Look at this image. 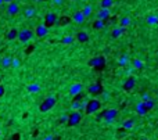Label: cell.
Listing matches in <instances>:
<instances>
[{
    "label": "cell",
    "mask_w": 158,
    "mask_h": 140,
    "mask_svg": "<svg viewBox=\"0 0 158 140\" xmlns=\"http://www.w3.org/2000/svg\"><path fill=\"white\" fill-rule=\"evenodd\" d=\"M116 115H118V111L114 110V108H108V110H104V111H103L101 115L98 116V118H103L105 122L111 123L114 119L116 118Z\"/></svg>",
    "instance_id": "4"
},
{
    "label": "cell",
    "mask_w": 158,
    "mask_h": 140,
    "mask_svg": "<svg viewBox=\"0 0 158 140\" xmlns=\"http://www.w3.org/2000/svg\"><path fill=\"white\" fill-rule=\"evenodd\" d=\"M110 17H111V13H110V10H107V9H101L97 13V20H101V21H104V22H107L108 20H110Z\"/></svg>",
    "instance_id": "11"
},
{
    "label": "cell",
    "mask_w": 158,
    "mask_h": 140,
    "mask_svg": "<svg viewBox=\"0 0 158 140\" xmlns=\"http://www.w3.org/2000/svg\"><path fill=\"white\" fill-rule=\"evenodd\" d=\"M144 105H146V108H147V111H150L152 107H154V101H152L151 98H147V100H144Z\"/></svg>",
    "instance_id": "29"
},
{
    "label": "cell",
    "mask_w": 158,
    "mask_h": 140,
    "mask_svg": "<svg viewBox=\"0 0 158 140\" xmlns=\"http://www.w3.org/2000/svg\"><path fill=\"white\" fill-rule=\"evenodd\" d=\"M20 10H21V9H20V4L14 2V3L7 4V10H6V11H7V14L13 17V15H17L18 13H20Z\"/></svg>",
    "instance_id": "10"
},
{
    "label": "cell",
    "mask_w": 158,
    "mask_h": 140,
    "mask_svg": "<svg viewBox=\"0 0 158 140\" xmlns=\"http://www.w3.org/2000/svg\"><path fill=\"white\" fill-rule=\"evenodd\" d=\"M56 3L57 4H61V0H56Z\"/></svg>",
    "instance_id": "40"
},
{
    "label": "cell",
    "mask_w": 158,
    "mask_h": 140,
    "mask_svg": "<svg viewBox=\"0 0 158 140\" xmlns=\"http://www.w3.org/2000/svg\"><path fill=\"white\" fill-rule=\"evenodd\" d=\"M85 15L83 13H82V10H79V11H75L74 14H72V21L76 22V24H83L85 22Z\"/></svg>",
    "instance_id": "12"
},
{
    "label": "cell",
    "mask_w": 158,
    "mask_h": 140,
    "mask_svg": "<svg viewBox=\"0 0 158 140\" xmlns=\"http://www.w3.org/2000/svg\"><path fill=\"white\" fill-rule=\"evenodd\" d=\"M71 21H72V18H71V17L63 15V17L58 18V24H57V25H60V27H65V25H68Z\"/></svg>",
    "instance_id": "18"
},
{
    "label": "cell",
    "mask_w": 158,
    "mask_h": 140,
    "mask_svg": "<svg viewBox=\"0 0 158 140\" xmlns=\"http://www.w3.org/2000/svg\"><path fill=\"white\" fill-rule=\"evenodd\" d=\"M136 110H137V112H139V115H146V114L149 112L147 108H146V105H144V103H139L137 107H136Z\"/></svg>",
    "instance_id": "21"
},
{
    "label": "cell",
    "mask_w": 158,
    "mask_h": 140,
    "mask_svg": "<svg viewBox=\"0 0 158 140\" xmlns=\"http://www.w3.org/2000/svg\"><path fill=\"white\" fill-rule=\"evenodd\" d=\"M4 3V2H3V0H0V6H2V4H3Z\"/></svg>",
    "instance_id": "43"
},
{
    "label": "cell",
    "mask_w": 158,
    "mask_h": 140,
    "mask_svg": "<svg viewBox=\"0 0 158 140\" xmlns=\"http://www.w3.org/2000/svg\"><path fill=\"white\" fill-rule=\"evenodd\" d=\"M3 2H4L6 4H10V3H14L15 0H3Z\"/></svg>",
    "instance_id": "37"
},
{
    "label": "cell",
    "mask_w": 158,
    "mask_h": 140,
    "mask_svg": "<svg viewBox=\"0 0 158 140\" xmlns=\"http://www.w3.org/2000/svg\"><path fill=\"white\" fill-rule=\"evenodd\" d=\"M47 29L49 28L47 27H45V25H38L36 27V29H35V35L38 36V38H45L46 35H47Z\"/></svg>",
    "instance_id": "14"
},
{
    "label": "cell",
    "mask_w": 158,
    "mask_h": 140,
    "mask_svg": "<svg viewBox=\"0 0 158 140\" xmlns=\"http://www.w3.org/2000/svg\"><path fill=\"white\" fill-rule=\"evenodd\" d=\"M114 4V0H101V3H100V6H101V9H107L110 10L111 7H112Z\"/></svg>",
    "instance_id": "23"
},
{
    "label": "cell",
    "mask_w": 158,
    "mask_h": 140,
    "mask_svg": "<svg viewBox=\"0 0 158 140\" xmlns=\"http://www.w3.org/2000/svg\"><path fill=\"white\" fill-rule=\"evenodd\" d=\"M28 90H29L31 93H39L40 92V85L39 83H31L29 86H28Z\"/></svg>",
    "instance_id": "24"
},
{
    "label": "cell",
    "mask_w": 158,
    "mask_h": 140,
    "mask_svg": "<svg viewBox=\"0 0 158 140\" xmlns=\"http://www.w3.org/2000/svg\"><path fill=\"white\" fill-rule=\"evenodd\" d=\"M134 86H136V78L134 76H129L126 78V81L123 82V90L125 92H130V90L134 89Z\"/></svg>",
    "instance_id": "9"
},
{
    "label": "cell",
    "mask_w": 158,
    "mask_h": 140,
    "mask_svg": "<svg viewBox=\"0 0 158 140\" xmlns=\"http://www.w3.org/2000/svg\"><path fill=\"white\" fill-rule=\"evenodd\" d=\"M133 67H134V68H137V69H140V68H143V63H141L140 60H134V61H133Z\"/></svg>",
    "instance_id": "31"
},
{
    "label": "cell",
    "mask_w": 158,
    "mask_h": 140,
    "mask_svg": "<svg viewBox=\"0 0 158 140\" xmlns=\"http://www.w3.org/2000/svg\"><path fill=\"white\" fill-rule=\"evenodd\" d=\"M33 33L35 32H32L31 29H21L20 32H18V40L22 42V43L29 42L31 39L33 38Z\"/></svg>",
    "instance_id": "7"
},
{
    "label": "cell",
    "mask_w": 158,
    "mask_h": 140,
    "mask_svg": "<svg viewBox=\"0 0 158 140\" xmlns=\"http://www.w3.org/2000/svg\"><path fill=\"white\" fill-rule=\"evenodd\" d=\"M104 25H105V22L101 21V20H96V21L93 22V28H94V29H103Z\"/></svg>",
    "instance_id": "27"
},
{
    "label": "cell",
    "mask_w": 158,
    "mask_h": 140,
    "mask_svg": "<svg viewBox=\"0 0 158 140\" xmlns=\"http://www.w3.org/2000/svg\"><path fill=\"white\" fill-rule=\"evenodd\" d=\"M33 2H35V3H39V2H42V0H33Z\"/></svg>",
    "instance_id": "42"
},
{
    "label": "cell",
    "mask_w": 158,
    "mask_h": 140,
    "mask_svg": "<svg viewBox=\"0 0 158 140\" xmlns=\"http://www.w3.org/2000/svg\"><path fill=\"white\" fill-rule=\"evenodd\" d=\"M87 92L90 93L92 96H100L101 94L104 90H103V85L100 83V82H96V83H93V85H90L89 86V89H87Z\"/></svg>",
    "instance_id": "8"
},
{
    "label": "cell",
    "mask_w": 158,
    "mask_h": 140,
    "mask_svg": "<svg viewBox=\"0 0 158 140\" xmlns=\"http://www.w3.org/2000/svg\"><path fill=\"white\" fill-rule=\"evenodd\" d=\"M143 140H146V139H143Z\"/></svg>",
    "instance_id": "45"
},
{
    "label": "cell",
    "mask_w": 158,
    "mask_h": 140,
    "mask_svg": "<svg viewBox=\"0 0 158 140\" xmlns=\"http://www.w3.org/2000/svg\"><path fill=\"white\" fill-rule=\"evenodd\" d=\"M20 63H21V61H20L18 58H14V60H13V65H11V67H14V68H18V67H20Z\"/></svg>",
    "instance_id": "34"
},
{
    "label": "cell",
    "mask_w": 158,
    "mask_h": 140,
    "mask_svg": "<svg viewBox=\"0 0 158 140\" xmlns=\"http://www.w3.org/2000/svg\"><path fill=\"white\" fill-rule=\"evenodd\" d=\"M58 24V17H57L56 13H47L45 17V22H43V25L47 28H51L54 27V25Z\"/></svg>",
    "instance_id": "6"
},
{
    "label": "cell",
    "mask_w": 158,
    "mask_h": 140,
    "mask_svg": "<svg viewBox=\"0 0 158 140\" xmlns=\"http://www.w3.org/2000/svg\"><path fill=\"white\" fill-rule=\"evenodd\" d=\"M18 32H20L18 29H15V28H11V29L7 32L6 38L9 39V40H14V39H18Z\"/></svg>",
    "instance_id": "17"
},
{
    "label": "cell",
    "mask_w": 158,
    "mask_h": 140,
    "mask_svg": "<svg viewBox=\"0 0 158 140\" xmlns=\"http://www.w3.org/2000/svg\"><path fill=\"white\" fill-rule=\"evenodd\" d=\"M79 43H87L89 42V35H87V32H85V31H79V32L76 33V38H75Z\"/></svg>",
    "instance_id": "13"
},
{
    "label": "cell",
    "mask_w": 158,
    "mask_h": 140,
    "mask_svg": "<svg viewBox=\"0 0 158 140\" xmlns=\"http://www.w3.org/2000/svg\"><path fill=\"white\" fill-rule=\"evenodd\" d=\"M123 128H125V129L133 128V121H132V119H128V121H125V123H123Z\"/></svg>",
    "instance_id": "30"
},
{
    "label": "cell",
    "mask_w": 158,
    "mask_h": 140,
    "mask_svg": "<svg viewBox=\"0 0 158 140\" xmlns=\"http://www.w3.org/2000/svg\"><path fill=\"white\" fill-rule=\"evenodd\" d=\"M125 32V28L119 27V28H115V29H112V33H111V36H112L114 39L119 38V36H122V33Z\"/></svg>",
    "instance_id": "20"
},
{
    "label": "cell",
    "mask_w": 158,
    "mask_h": 140,
    "mask_svg": "<svg viewBox=\"0 0 158 140\" xmlns=\"http://www.w3.org/2000/svg\"><path fill=\"white\" fill-rule=\"evenodd\" d=\"M147 24L149 25H157L158 24V15H155V14H149L147 15Z\"/></svg>",
    "instance_id": "19"
},
{
    "label": "cell",
    "mask_w": 158,
    "mask_h": 140,
    "mask_svg": "<svg viewBox=\"0 0 158 140\" xmlns=\"http://www.w3.org/2000/svg\"><path fill=\"white\" fill-rule=\"evenodd\" d=\"M74 42H75L74 36H65V38L61 39V43H63V45H72Z\"/></svg>",
    "instance_id": "26"
},
{
    "label": "cell",
    "mask_w": 158,
    "mask_h": 140,
    "mask_svg": "<svg viewBox=\"0 0 158 140\" xmlns=\"http://www.w3.org/2000/svg\"><path fill=\"white\" fill-rule=\"evenodd\" d=\"M24 14H25V17H27V18H32L33 15L36 14V9H35V7H27L25 11H24Z\"/></svg>",
    "instance_id": "22"
},
{
    "label": "cell",
    "mask_w": 158,
    "mask_h": 140,
    "mask_svg": "<svg viewBox=\"0 0 158 140\" xmlns=\"http://www.w3.org/2000/svg\"><path fill=\"white\" fill-rule=\"evenodd\" d=\"M89 65L92 67V68H94V69H98V71L104 69V67H105V58H104V56H96V57H93V58L89 61Z\"/></svg>",
    "instance_id": "3"
},
{
    "label": "cell",
    "mask_w": 158,
    "mask_h": 140,
    "mask_svg": "<svg viewBox=\"0 0 158 140\" xmlns=\"http://www.w3.org/2000/svg\"><path fill=\"white\" fill-rule=\"evenodd\" d=\"M11 65H13V58L10 56H4L2 58V67L3 68H10Z\"/></svg>",
    "instance_id": "16"
},
{
    "label": "cell",
    "mask_w": 158,
    "mask_h": 140,
    "mask_svg": "<svg viewBox=\"0 0 158 140\" xmlns=\"http://www.w3.org/2000/svg\"><path fill=\"white\" fill-rule=\"evenodd\" d=\"M119 25L122 28H126V27H129L130 25V18H128V17H122L119 20Z\"/></svg>",
    "instance_id": "25"
},
{
    "label": "cell",
    "mask_w": 158,
    "mask_h": 140,
    "mask_svg": "<svg viewBox=\"0 0 158 140\" xmlns=\"http://www.w3.org/2000/svg\"><path fill=\"white\" fill-rule=\"evenodd\" d=\"M4 93H6V89H4L3 85H0V98L4 96Z\"/></svg>",
    "instance_id": "36"
},
{
    "label": "cell",
    "mask_w": 158,
    "mask_h": 140,
    "mask_svg": "<svg viewBox=\"0 0 158 140\" xmlns=\"http://www.w3.org/2000/svg\"><path fill=\"white\" fill-rule=\"evenodd\" d=\"M11 140H18V134H15V136L14 137H13V139Z\"/></svg>",
    "instance_id": "39"
},
{
    "label": "cell",
    "mask_w": 158,
    "mask_h": 140,
    "mask_svg": "<svg viewBox=\"0 0 158 140\" xmlns=\"http://www.w3.org/2000/svg\"><path fill=\"white\" fill-rule=\"evenodd\" d=\"M82 13H83L85 17H90L92 15V6H85L83 9H82Z\"/></svg>",
    "instance_id": "28"
},
{
    "label": "cell",
    "mask_w": 158,
    "mask_h": 140,
    "mask_svg": "<svg viewBox=\"0 0 158 140\" xmlns=\"http://www.w3.org/2000/svg\"><path fill=\"white\" fill-rule=\"evenodd\" d=\"M53 139H54V136H51V134H50V136H46L43 140H53Z\"/></svg>",
    "instance_id": "38"
},
{
    "label": "cell",
    "mask_w": 158,
    "mask_h": 140,
    "mask_svg": "<svg viewBox=\"0 0 158 140\" xmlns=\"http://www.w3.org/2000/svg\"><path fill=\"white\" fill-rule=\"evenodd\" d=\"M72 2H75V0H72Z\"/></svg>",
    "instance_id": "44"
},
{
    "label": "cell",
    "mask_w": 158,
    "mask_h": 140,
    "mask_svg": "<svg viewBox=\"0 0 158 140\" xmlns=\"http://www.w3.org/2000/svg\"><path fill=\"white\" fill-rule=\"evenodd\" d=\"M54 105H56V97H54V96H49V97H46L42 101V104L39 105V111H40V112H47Z\"/></svg>",
    "instance_id": "2"
},
{
    "label": "cell",
    "mask_w": 158,
    "mask_h": 140,
    "mask_svg": "<svg viewBox=\"0 0 158 140\" xmlns=\"http://www.w3.org/2000/svg\"><path fill=\"white\" fill-rule=\"evenodd\" d=\"M69 93H71V96H76L82 93V83H74L69 89Z\"/></svg>",
    "instance_id": "15"
},
{
    "label": "cell",
    "mask_w": 158,
    "mask_h": 140,
    "mask_svg": "<svg viewBox=\"0 0 158 140\" xmlns=\"http://www.w3.org/2000/svg\"><path fill=\"white\" fill-rule=\"evenodd\" d=\"M83 93H79V94H76V96H74V101H76V103H81L82 100H83Z\"/></svg>",
    "instance_id": "32"
},
{
    "label": "cell",
    "mask_w": 158,
    "mask_h": 140,
    "mask_svg": "<svg viewBox=\"0 0 158 140\" xmlns=\"http://www.w3.org/2000/svg\"><path fill=\"white\" fill-rule=\"evenodd\" d=\"M58 121H60V123H65V122H68V115H63L60 119H58Z\"/></svg>",
    "instance_id": "35"
},
{
    "label": "cell",
    "mask_w": 158,
    "mask_h": 140,
    "mask_svg": "<svg viewBox=\"0 0 158 140\" xmlns=\"http://www.w3.org/2000/svg\"><path fill=\"white\" fill-rule=\"evenodd\" d=\"M82 121V114L79 111H72L68 115V126H76L79 125V122Z\"/></svg>",
    "instance_id": "5"
},
{
    "label": "cell",
    "mask_w": 158,
    "mask_h": 140,
    "mask_svg": "<svg viewBox=\"0 0 158 140\" xmlns=\"http://www.w3.org/2000/svg\"><path fill=\"white\" fill-rule=\"evenodd\" d=\"M126 63H128V57H126V56H122V57L119 58V65H125Z\"/></svg>",
    "instance_id": "33"
},
{
    "label": "cell",
    "mask_w": 158,
    "mask_h": 140,
    "mask_svg": "<svg viewBox=\"0 0 158 140\" xmlns=\"http://www.w3.org/2000/svg\"><path fill=\"white\" fill-rule=\"evenodd\" d=\"M53 140H60V137H58V136H56V137H54Z\"/></svg>",
    "instance_id": "41"
},
{
    "label": "cell",
    "mask_w": 158,
    "mask_h": 140,
    "mask_svg": "<svg viewBox=\"0 0 158 140\" xmlns=\"http://www.w3.org/2000/svg\"><path fill=\"white\" fill-rule=\"evenodd\" d=\"M100 108H101V103H100V100H97V98H90L89 101L86 103V105H85L86 114H96Z\"/></svg>",
    "instance_id": "1"
}]
</instances>
